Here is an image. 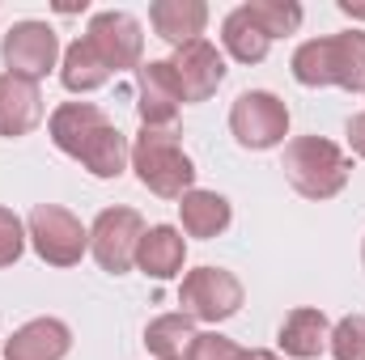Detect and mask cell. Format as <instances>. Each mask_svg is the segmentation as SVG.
Masks as SVG:
<instances>
[{
  "mask_svg": "<svg viewBox=\"0 0 365 360\" xmlns=\"http://www.w3.org/2000/svg\"><path fill=\"white\" fill-rule=\"evenodd\" d=\"M293 77L306 90L340 85V90H365V34L344 30L327 38H310L293 51Z\"/></svg>",
  "mask_w": 365,
  "mask_h": 360,
  "instance_id": "obj_1",
  "label": "cell"
},
{
  "mask_svg": "<svg viewBox=\"0 0 365 360\" xmlns=\"http://www.w3.org/2000/svg\"><path fill=\"white\" fill-rule=\"evenodd\" d=\"M132 170L140 186H149L162 199H182L195 182V166L182 153L175 127H140L132 144Z\"/></svg>",
  "mask_w": 365,
  "mask_h": 360,
  "instance_id": "obj_2",
  "label": "cell"
},
{
  "mask_svg": "<svg viewBox=\"0 0 365 360\" xmlns=\"http://www.w3.org/2000/svg\"><path fill=\"white\" fill-rule=\"evenodd\" d=\"M353 162L327 136H297L284 144V179L306 199H331L349 186Z\"/></svg>",
  "mask_w": 365,
  "mask_h": 360,
  "instance_id": "obj_3",
  "label": "cell"
},
{
  "mask_svg": "<svg viewBox=\"0 0 365 360\" xmlns=\"http://www.w3.org/2000/svg\"><path fill=\"white\" fill-rule=\"evenodd\" d=\"M26 238L34 255L51 268H77L81 255L90 250V229L60 203H38L26 221Z\"/></svg>",
  "mask_w": 365,
  "mask_h": 360,
  "instance_id": "obj_4",
  "label": "cell"
},
{
  "mask_svg": "<svg viewBox=\"0 0 365 360\" xmlns=\"http://www.w3.org/2000/svg\"><path fill=\"white\" fill-rule=\"evenodd\" d=\"M242 280L225 268H195L179 284V305L191 322H225L242 309Z\"/></svg>",
  "mask_w": 365,
  "mask_h": 360,
  "instance_id": "obj_5",
  "label": "cell"
},
{
  "mask_svg": "<svg viewBox=\"0 0 365 360\" xmlns=\"http://www.w3.org/2000/svg\"><path fill=\"white\" fill-rule=\"evenodd\" d=\"M230 132L242 149H276L289 136V106L268 90H247L230 106Z\"/></svg>",
  "mask_w": 365,
  "mask_h": 360,
  "instance_id": "obj_6",
  "label": "cell"
},
{
  "mask_svg": "<svg viewBox=\"0 0 365 360\" xmlns=\"http://www.w3.org/2000/svg\"><path fill=\"white\" fill-rule=\"evenodd\" d=\"M0 60L13 77H26L38 85L60 64V38L47 21H17L0 38Z\"/></svg>",
  "mask_w": 365,
  "mask_h": 360,
  "instance_id": "obj_7",
  "label": "cell"
},
{
  "mask_svg": "<svg viewBox=\"0 0 365 360\" xmlns=\"http://www.w3.org/2000/svg\"><path fill=\"white\" fill-rule=\"evenodd\" d=\"M140 238H145L140 212H132V208H102L98 221H93V229H90V250H93V259H98L102 271L123 275V271L136 268Z\"/></svg>",
  "mask_w": 365,
  "mask_h": 360,
  "instance_id": "obj_8",
  "label": "cell"
},
{
  "mask_svg": "<svg viewBox=\"0 0 365 360\" xmlns=\"http://www.w3.org/2000/svg\"><path fill=\"white\" fill-rule=\"evenodd\" d=\"M86 43L98 51V60L115 73H128V68H140L145 60V34H140V21L123 9H102L90 17V30H86Z\"/></svg>",
  "mask_w": 365,
  "mask_h": 360,
  "instance_id": "obj_9",
  "label": "cell"
},
{
  "mask_svg": "<svg viewBox=\"0 0 365 360\" xmlns=\"http://www.w3.org/2000/svg\"><path fill=\"white\" fill-rule=\"evenodd\" d=\"M182 106V85L170 60H149L136 68V110L140 127H175Z\"/></svg>",
  "mask_w": 365,
  "mask_h": 360,
  "instance_id": "obj_10",
  "label": "cell"
},
{
  "mask_svg": "<svg viewBox=\"0 0 365 360\" xmlns=\"http://www.w3.org/2000/svg\"><path fill=\"white\" fill-rule=\"evenodd\" d=\"M170 68L182 85V102H208L217 85L225 81V60L208 38H195L170 55Z\"/></svg>",
  "mask_w": 365,
  "mask_h": 360,
  "instance_id": "obj_11",
  "label": "cell"
},
{
  "mask_svg": "<svg viewBox=\"0 0 365 360\" xmlns=\"http://www.w3.org/2000/svg\"><path fill=\"white\" fill-rule=\"evenodd\" d=\"M73 352V331L60 318H30L4 339V360H64Z\"/></svg>",
  "mask_w": 365,
  "mask_h": 360,
  "instance_id": "obj_12",
  "label": "cell"
},
{
  "mask_svg": "<svg viewBox=\"0 0 365 360\" xmlns=\"http://www.w3.org/2000/svg\"><path fill=\"white\" fill-rule=\"evenodd\" d=\"M43 123V93L34 81L0 73V136L21 140Z\"/></svg>",
  "mask_w": 365,
  "mask_h": 360,
  "instance_id": "obj_13",
  "label": "cell"
},
{
  "mask_svg": "<svg viewBox=\"0 0 365 360\" xmlns=\"http://www.w3.org/2000/svg\"><path fill=\"white\" fill-rule=\"evenodd\" d=\"M280 352L293 360H314L327 352V344H331V322H327V314L323 309H314V305H297V309H289L284 314V322H280Z\"/></svg>",
  "mask_w": 365,
  "mask_h": 360,
  "instance_id": "obj_14",
  "label": "cell"
},
{
  "mask_svg": "<svg viewBox=\"0 0 365 360\" xmlns=\"http://www.w3.org/2000/svg\"><path fill=\"white\" fill-rule=\"evenodd\" d=\"M106 123H110V119L102 115V106H93V102H64V106L51 110L47 132H51V144H56L60 153L81 157V149L93 140V132L106 127Z\"/></svg>",
  "mask_w": 365,
  "mask_h": 360,
  "instance_id": "obj_15",
  "label": "cell"
},
{
  "mask_svg": "<svg viewBox=\"0 0 365 360\" xmlns=\"http://www.w3.org/2000/svg\"><path fill=\"white\" fill-rule=\"evenodd\" d=\"M149 21L158 30V38H166L175 51L204 38L208 26V4L204 0H153L149 4Z\"/></svg>",
  "mask_w": 365,
  "mask_h": 360,
  "instance_id": "obj_16",
  "label": "cell"
},
{
  "mask_svg": "<svg viewBox=\"0 0 365 360\" xmlns=\"http://www.w3.org/2000/svg\"><path fill=\"white\" fill-rule=\"evenodd\" d=\"M182 259H187V242H182V233L175 225L145 229V238L136 246V268L149 280H175L182 271Z\"/></svg>",
  "mask_w": 365,
  "mask_h": 360,
  "instance_id": "obj_17",
  "label": "cell"
},
{
  "mask_svg": "<svg viewBox=\"0 0 365 360\" xmlns=\"http://www.w3.org/2000/svg\"><path fill=\"white\" fill-rule=\"evenodd\" d=\"M179 216H182V229H187L191 238H204V242H208V238H217V233H225V229H230L234 208H230V199H225V195L191 186V191L179 199Z\"/></svg>",
  "mask_w": 365,
  "mask_h": 360,
  "instance_id": "obj_18",
  "label": "cell"
},
{
  "mask_svg": "<svg viewBox=\"0 0 365 360\" xmlns=\"http://www.w3.org/2000/svg\"><path fill=\"white\" fill-rule=\"evenodd\" d=\"M195 339H200V331L187 314H162L145 327V348L153 360H191Z\"/></svg>",
  "mask_w": 365,
  "mask_h": 360,
  "instance_id": "obj_19",
  "label": "cell"
},
{
  "mask_svg": "<svg viewBox=\"0 0 365 360\" xmlns=\"http://www.w3.org/2000/svg\"><path fill=\"white\" fill-rule=\"evenodd\" d=\"M77 162L90 170L93 179H119L128 170V162H132V144H128V136L115 123H106V127L93 132V140L81 149Z\"/></svg>",
  "mask_w": 365,
  "mask_h": 360,
  "instance_id": "obj_20",
  "label": "cell"
},
{
  "mask_svg": "<svg viewBox=\"0 0 365 360\" xmlns=\"http://www.w3.org/2000/svg\"><path fill=\"white\" fill-rule=\"evenodd\" d=\"M221 43H225V51H230L238 64H259V60H268V47H272V38L247 17L242 4H238L234 13H225V21H221Z\"/></svg>",
  "mask_w": 365,
  "mask_h": 360,
  "instance_id": "obj_21",
  "label": "cell"
},
{
  "mask_svg": "<svg viewBox=\"0 0 365 360\" xmlns=\"http://www.w3.org/2000/svg\"><path fill=\"white\" fill-rule=\"evenodd\" d=\"M60 81H64L68 93H90V90H102V85L110 81V68L98 60V51H93L86 38H77V43L60 55Z\"/></svg>",
  "mask_w": 365,
  "mask_h": 360,
  "instance_id": "obj_22",
  "label": "cell"
},
{
  "mask_svg": "<svg viewBox=\"0 0 365 360\" xmlns=\"http://www.w3.org/2000/svg\"><path fill=\"white\" fill-rule=\"evenodd\" d=\"M247 9V17L268 34V38H284V34H297V26H302V4H293V0H247L242 4Z\"/></svg>",
  "mask_w": 365,
  "mask_h": 360,
  "instance_id": "obj_23",
  "label": "cell"
},
{
  "mask_svg": "<svg viewBox=\"0 0 365 360\" xmlns=\"http://www.w3.org/2000/svg\"><path fill=\"white\" fill-rule=\"evenodd\" d=\"M331 356L336 360H365V318L361 314H349L331 327Z\"/></svg>",
  "mask_w": 365,
  "mask_h": 360,
  "instance_id": "obj_24",
  "label": "cell"
},
{
  "mask_svg": "<svg viewBox=\"0 0 365 360\" xmlns=\"http://www.w3.org/2000/svg\"><path fill=\"white\" fill-rule=\"evenodd\" d=\"M26 250V225L13 208H0V268H13Z\"/></svg>",
  "mask_w": 365,
  "mask_h": 360,
  "instance_id": "obj_25",
  "label": "cell"
},
{
  "mask_svg": "<svg viewBox=\"0 0 365 360\" xmlns=\"http://www.w3.org/2000/svg\"><path fill=\"white\" fill-rule=\"evenodd\" d=\"M242 352H247V348H238L234 339H225V335H217V331H200L191 360H242Z\"/></svg>",
  "mask_w": 365,
  "mask_h": 360,
  "instance_id": "obj_26",
  "label": "cell"
},
{
  "mask_svg": "<svg viewBox=\"0 0 365 360\" xmlns=\"http://www.w3.org/2000/svg\"><path fill=\"white\" fill-rule=\"evenodd\" d=\"M349 149H353V153L365 162V110L349 119Z\"/></svg>",
  "mask_w": 365,
  "mask_h": 360,
  "instance_id": "obj_27",
  "label": "cell"
},
{
  "mask_svg": "<svg viewBox=\"0 0 365 360\" xmlns=\"http://www.w3.org/2000/svg\"><path fill=\"white\" fill-rule=\"evenodd\" d=\"M242 360H280V356L268 352V348H251V352H242Z\"/></svg>",
  "mask_w": 365,
  "mask_h": 360,
  "instance_id": "obj_28",
  "label": "cell"
},
{
  "mask_svg": "<svg viewBox=\"0 0 365 360\" xmlns=\"http://www.w3.org/2000/svg\"><path fill=\"white\" fill-rule=\"evenodd\" d=\"M340 13H349V17H365V4H353V0H340Z\"/></svg>",
  "mask_w": 365,
  "mask_h": 360,
  "instance_id": "obj_29",
  "label": "cell"
},
{
  "mask_svg": "<svg viewBox=\"0 0 365 360\" xmlns=\"http://www.w3.org/2000/svg\"><path fill=\"white\" fill-rule=\"evenodd\" d=\"M361 259H365V250H361Z\"/></svg>",
  "mask_w": 365,
  "mask_h": 360,
  "instance_id": "obj_30",
  "label": "cell"
}]
</instances>
